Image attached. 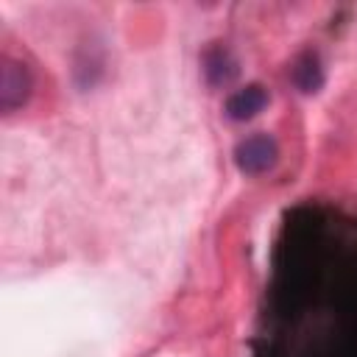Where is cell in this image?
Masks as SVG:
<instances>
[{"label":"cell","mask_w":357,"mask_h":357,"mask_svg":"<svg viewBox=\"0 0 357 357\" xmlns=\"http://www.w3.org/2000/svg\"><path fill=\"white\" fill-rule=\"evenodd\" d=\"M293 81L301 92H318L324 86V70H321V61L315 53H304L296 59L293 64Z\"/></svg>","instance_id":"obj_4"},{"label":"cell","mask_w":357,"mask_h":357,"mask_svg":"<svg viewBox=\"0 0 357 357\" xmlns=\"http://www.w3.org/2000/svg\"><path fill=\"white\" fill-rule=\"evenodd\" d=\"M206 75L209 81L220 84V81H229L234 75V61L229 59V53L223 47H215L206 53Z\"/></svg>","instance_id":"obj_5"},{"label":"cell","mask_w":357,"mask_h":357,"mask_svg":"<svg viewBox=\"0 0 357 357\" xmlns=\"http://www.w3.org/2000/svg\"><path fill=\"white\" fill-rule=\"evenodd\" d=\"M276 159H279V145L268 134H251L243 142H237V148H234V162L248 176L271 170L276 165Z\"/></svg>","instance_id":"obj_2"},{"label":"cell","mask_w":357,"mask_h":357,"mask_svg":"<svg viewBox=\"0 0 357 357\" xmlns=\"http://www.w3.org/2000/svg\"><path fill=\"white\" fill-rule=\"evenodd\" d=\"M31 89H33L31 70L22 61L6 56L0 61V109L8 114L14 109L25 106L31 98Z\"/></svg>","instance_id":"obj_1"},{"label":"cell","mask_w":357,"mask_h":357,"mask_svg":"<svg viewBox=\"0 0 357 357\" xmlns=\"http://www.w3.org/2000/svg\"><path fill=\"white\" fill-rule=\"evenodd\" d=\"M265 103H268V92L259 84H248L245 89H237L226 100V114L231 120H251L265 109Z\"/></svg>","instance_id":"obj_3"}]
</instances>
